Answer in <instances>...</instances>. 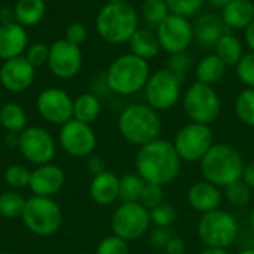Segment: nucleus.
Here are the masks:
<instances>
[{
	"label": "nucleus",
	"mask_w": 254,
	"mask_h": 254,
	"mask_svg": "<svg viewBox=\"0 0 254 254\" xmlns=\"http://www.w3.org/2000/svg\"><path fill=\"white\" fill-rule=\"evenodd\" d=\"M150 77V68L146 60L124 54L118 57L109 67L106 74L107 86L119 95H132L144 89Z\"/></svg>",
	"instance_id": "obj_5"
},
{
	"label": "nucleus",
	"mask_w": 254,
	"mask_h": 254,
	"mask_svg": "<svg viewBox=\"0 0 254 254\" xmlns=\"http://www.w3.org/2000/svg\"><path fill=\"white\" fill-rule=\"evenodd\" d=\"M58 140L63 150L74 158H88L97 146V137L91 125L76 119L61 125Z\"/></svg>",
	"instance_id": "obj_14"
},
{
	"label": "nucleus",
	"mask_w": 254,
	"mask_h": 254,
	"mask_svg": "<svg viewBox=\"0 0 254 254\" xmlns=\"http://www.w3.org/2000/svg\"><path fill=\"white\" fill-rule=\"evenodd\" d=\"M109 3H113V1H127V0H107Z\"/></svg>",
	"instance_id": "obj_53"
},
{
	"label": "nucleus",
	"mask_w": 254,
	"mask_h": 254,
	"mask_svg": "<svg viewBox=\"0 0 254 254\" xmlns=\"http://www.w3.org/2000/svg\"><path fill=\"white\" fill-rule=\"evenodd\" d=\"M246 42H247V46L254 52V19L246 28Z\"/></svg>",
	"instance_id": "obj_48"
},
{
	"label": "nucleus",
	"mask_w": 254,
	"mask_h": 254,
	"mask_svg": "<svg viewBox=\"0 0 254 254\" xmlns=\"http://www.w3.org/2000/svg\"><path fill=\"white\" fill-rule=\"evenodd\" d=\"M86 167H88V171L92 174V176H97V174H101L106 171V162L101 156L98 155H89L88 156V162H86Z\"/></svg>",
	"instance_id": "obj_45"
},
{
	"label": "nucleus",
	"mask_w": 254,
	"mask_h": 254,
	"mask_svg": "<svg viewBox=\"0 0 254 254\" xmlns=\"http://www.w3.org/2000/svg\"><path fill=\"white\" fill-rule=\"evenodd\" d=\"M228 33V28L220 15L208 12L196 18L193 24V39L202 46H216L219 39Z\"/></svg>",
	"instance_id": "obj_21"
},
{
	"label": "nucleus",
	"mask_w": 254,
	"mask_h": 254,
	"mask_svg": "<svg viewBox=\"0 0 254 254\" xmlns=\"http://www.w3.org/2000/svg\"><path fill=\"white\" fill-rule=\"evenodd\" d=\"M150 220L156 228H171V225L177 220V211L174 205L168 202H162L158 207L152 208L150 211Z\"/></svg>",
	"instance_id": "obj_36"
},
{
	"label": "nucleus",
	"mask_w": 254,
	"mask_h": 254,
	"mask_svg": "<svg viewBox=\"0 0 254 254\" xmlns=\"http://www.w3.org/2000/svg\"><path fill=\"white\" fill-rule=\"evenodd\" d=\"M213 7H216V9H223L228 3H231L232 0H207Z\"/></svg>",
	"instance_id": "obj_49"
},
{
	"label": "nucleus",
	"mask_w": 254,
	"mask_h": 254,
	"mask_svg": "<svg viewBox=\"0 0 254 254\" xmlns=\"http://www.w3.org/2000/svg\"><path fill=\"white\" fill-rule=\"evenodd\" d=\"M89 195L100 205H110L119 199V177L112 171H104L92 177Z\"/></svg>",
	"instance_id": "obj_22"
},
{
	"label": "nucleus",
	"mask_w": 254,
	"mask_h": 254,
	"mask_svg": "<svg viewBox=\"0 0 254 254\" xmlns=\"http://www.w3.org/2000/svg\"><path fill=\"white\" fill-rule=\"evenodd\" d=\"M82 51L80 46L60 39L49 46V60L48 65L52 74L60 79H71L82 68Z\"/></svg>",
	"instance_id": "obj_15"
},
{
	"label": "nucleus",
	"mask_w": 254,
	"mask_h": 254,
	"mask_svg": "<svg viewBox=\"0 0 254 254\" xmlns=\"http://www.w3.org/2000/svg\"><path fill=\"white\" fill-rule=\"evenodd\" d=\"M183 109L192 122L210 125L220 115V97L213 86L195 82L183 95Z\"/></svg>",
	"instance_id": "obj_8"
},
{
	"label": "nucleus",
	"mask_w": 254,
	"mask_h": 254,
	"mask_svg": "<svg viewBox=\"0 0 254 254\" xmlns=\"http://www.w3.org/2000/svg\"><path fill=\"white\" fill-rule=\"evenodd\" d=\"M34 68L24 55L6 60L0 67V83L10 92H22L31 86L36 76Z\"/></svg>",
	"instance_id": "obj_17"
},
{
	"label": "nucleus",
	"mask_w": 254,
	"mask_h": 254,
	"mask_svg": "<svg viewBox=\"0 0 254 254\" xmlns=\"http://www.w3.org/2000/svg\"><path fill=\"white\" fill-rule=\"evenodd\" d=\"M0 125L13 134H19L27 128L25 110L16 103H6L0 109Z\"/></svg>",
	"instance_id": "obj_28"
},
{
	"label": "nucleus",
	"mask_w": 254,
	"mask_h": 254,
	"mask_svg": "<svg viewBox=\"0 0 254 254\" xmlns=\"http://www.w3.org/2000/svg\"><path fill=\"white\" fill-rule=\"evenodd\" d=\"M183 162H196L204 158L213 143V131L210 125L190 122L179 129L173 141Z\"/></svg>",
	"instance_id": "obj_11"
},
{
	"label": "nucleus",
	"mask_w": 254,
	"mask_h": 254,
	"mask_svg": "<svg viewBox=\"0 0 254 254\" xmlns=\"http://www.w3.org/2000/svg\"><path fill=\"white\" fill-rule=\"evenodd\" d=\"M25 201L22 195L13 190L0 193V216L4 219H19L22 216Z\"/></svg>",
	"instance_id": "obj_31"
},
{
	"label": "nucleus",
	"mask_w": 254,
	"mask_h": 254,
	"mask_svg": "<svg viewBox=\"0 0 254 254\" xmlns=\"http://www.w3.org/2000/svg\"><path fill=\"white\" fill-rule=\"evenodd\" d=\"M13 19L22 27H33L37 25L45 13H46V3L45 0H18L13 6Z\"/></svg>",
	"instance_id": "obj_24"
},
{
	"label": "nucleus",
	"mask_w": 254,
	"mask_h": 254,
	"mask_svg": "<svg viewBox=\"0 0 254 254\" xmlns=\"http://www.w3.org/2000/svg\"><path fill=\"white\" fill-rule=\"evenodd\" d=\"M173 237H174V234H173L171 228H156L155 226V229L149 235V241L155 249L164 250Z\"/></svg>",
	"instance_id": "obj_43"
},
{
	"label": "nucleus",
	"mask_w": 254,
	"mask_h": 254,
	"mask_svg": "<svg viewBox=\"0 0 254 254\" xmlns=\"http://www.w3.org/2000/svg\"><path fill=\"white\" fill-rule=\"evenodd\" d=\"M238 254H254V249H246V250L240 252Z\"/></svg>",
	"instance_id": "obj_51"
},
{
	"label": "nucleus",
	"mask_w": 254,
	"mask_h": 254,
	"mask_svg": "<svg viewBox=\"0 0 254 254\" xmlns=\"http://www.w3.org/2000/svg\"><path fill=\"white\" fill-rule=\"evenodd\" d=\"M86 37H88V30L80 22H73L65 28V37L64 39L77 45V46H80L86 40Z\"/></svg>",
	"instance_id": "obj_44"
},
{
	"label": "nucleus",
	"mask_w": 254,
	"mask_h": 254,
	"mask_svg": "<svg viewBox=\"0 0 254 254\" xmlns=\"http://www.w3.org/2000/svg\"><path fill=\"white\" fill-rule=\"evenodd\" d=\"M18 149L21 155L34 165L49 164L55 156V141L42 127H28L19 132Z\"/></svg>",
	"instance_id": "obj_13"
},
{
	"label": "nucleus",
	"mask_w": 254,
	"mask_h": 254,
	"mask_svg": "<svg viewBox=\"0 0 254 254\" xmlns=\"http://www.w3.org/2000/svg\"><path fill=\"white\" fill-rule=\"evenodd\" d=\"M146 182L138 174H125L119 179V199L122 202H138Z\"/></svg>",
	"instance_id": "obj_30"
},
{
	"label": "nucleus",
	"mask_w": 254,
	"mask_h": 254,
	"mask_svg": "<svg viewBox=\"0 0 254 254\" xmlns=\"http://www.w3.org/2000/svg\"><path fill=\"white\" fill-rule=\"evenodd\" d=\"M150 225V213L140 202H122L115 210L110 220L113 235L125 240L127 243L146 235Z\"/></svg>",
	"instance_id": "obj_9"
},
{
	"label": "nucleus",
	"mask_w": 254,
	"mask_h": 254,
	"mask_svg": "<svg viewBox=\"0 0 254 254\" xmlns=\"http://www.w3.org/2000/svg\"><path fill=\"white\" fill-rule=\"evenodd\" d=\"M226 28L246 30L254 19V3L252 0H232L220 13Z\"/></svg>",
	"instance_id": "obj_23"
},
{
	"label": "nucleus",
	"mask_w": 254,
	"mask_h": 254,
	"mask_svg": "<svg viewBox=\"0 0 254 254\" xmlns=\"http://www.w3.org/2000/svg\"><path fill=\"white\" fill-rule=\"evenodd\" d=\"M144 95L147 104L156 112L170 110L180 100L182 80L171 70L161 68L150 74L144 86Z\"/></svg>",
	"instance_id": "obj_10"
},
{
	"label": "nucleus",
	"mask_w": 254,
	"mask_h": 254,
	"mask_svg": "<svg viewBox=\"0 0 254 254\" xmlns=\"http://www.w3.org/2000/svg\"><path fill=\"white\" fill-rule=\"evenodd\" d=\"M39 115L49 124L63 125L73 119V100L60 88L42 91L36 101Z\"/></svg>",
	"instance_id": "obj_16"
},
{
	"label": "nucleus",
	"mask_w": 254,
	"mask_h": 254,
	"mask_svg": "<svg viewBox=\"0 0 254 254\" xmlns=\"http://www.w3.org/2000/svg\"><path fill=\"white\" fill-rule=\"evenodd\" d=\"M199 164L204 180L219 188H226L243 179L246 168L243 155L226 143H214Z\"/></svg>",
	"instance_id": "obj_2"
},
{
	"label": "nucleus",
	"mask_w": 254,
	"mask_h": 254,
	"mask_svg": "<svg viewBox=\"0 0 254 254\" xmlns=\"http://www.w3.org/2000/svg\"><path fill=\"white\" fill-rule=\"evenodd\" d=\"M118 129L128 143L141 147L159 138L161 118L149 104H132L119 115Z\"/></svg>",
	"instance_id": "obj_4"
},
{
	"label": "nucleus",
	"mask_w": 254,
	"mask_h": 254,
	"mask_svg": "<svg viewBox=\"0 0 254 254\" xmlns=\"http://www.w3.org/2000/svg\"><path fill=\"white\" fill-rule=\"evenodd\" d=\"M28 48L25 27L18 22H3L0 25V58L3 61L21 57Z\"/></svg>",
	"instance_id": "obj_20"
},
{
	"label": "nucleus",
	"mask_w": 254,
	"mask_h": 254,
	"mask_svg": "<svg viewBox=\"0 0 254 254\" xmlns=\"http://www.w3.org/2000/svg\"><path fill=\"white\" fill-rule=\"evenodd\" d=\"M238 232L237 219L220 208L202 214L198 222V235L205 247L228 249L235 243Z\"/></svg>",
	"instance_id": "obj_7"
},
{
	"label": "nucleus",
	"mask_w": 254,
	"mask_h": 254,
	"mask_svg": "<svg viewBox=\"0 0 254 254\" xmlns=\"http://www.w3.org/2000/svg\"><path fill=\"white\" fill-rule=\"evenodd\" d=\"M243 180L254 190V161L250 162L249 165H246L244 174H243Z\"/></svg>",
	"instance_id": "obj_47"
},
{
	"label": "nucleus",
	"mask_w": 254,
	"mask_h": 254,
	"mask_svg": "<svg viewBox=\"0 0 254 254\" xmlns=\"http://www.w3.org/2000/svg\"><path fill=\"white\" fill-rule=\"evenodd\" d=\"M101 112L100 100L94 94H82L73 100V119L83 124L94 122Z\"/></svg>",
	"instance_id": "obj_29"
},
{
	"label": "nucleus",
	"mask_w": 254,
	"mask_h": 254,
	"mask_svg": "<svg viewBox=\"0 0 254 254\" xmlns=\"http://www.w3.org/2000/svg\"><path fill=\"white\" fill-rule=\"evenodd\" d=\"M165 254H185L186 252V243L180 238V237H173L170 240V243L167 244V247L164 249Z\"/></svg>",
	"instance_id": "obj_46"
},
{
	"label": "nucleus",
	"mask_w": 254,
	"mask_h": 254,
	"mask_svg": "<svg viewBox=\"0 0 254 254\" xmlns=\"http://www.w3.org/2000/svg\"><path fill=\"white\" fill-rule=\"evenodd\" d=\"M161 49L171 54L185 52L193 40V24L189 18L170 13L156 30Z\"/></svg>",
	"instance_id": "obj_12"
},
{
	"label": "nucleus",
	"mask_w": 254,
	"mask_h": 254,
	"mask_svg": "<svg viewBox=\"0 0 254 254\" xmlns=\"http://www.w3.org/2000/svg\"><path fill=\"white\" fill-rule=\"evenodd\" d=\"M235 113L247 127H254V88H246L235 100Z\"/></svg>",
	"instance_id": "obj_32"
},
{
	"label": "nucleus",
	"mask_w": 254,
	"mask_h": 254,
	"mask_svg": "<svg viewBox=\"0 0 254 254\" xmlns=\"http://www.w3.org/2000/svg\"><path fill=\"white\" fill-rule=\"evenodd\" d=\"M4 182L7 186L13 188V189H22V188H28L30 185V179H31V171L24 167V165H9L4 170Z\"/></svg>",
	"instance_id": "obj_35"
},
{
	"label": "nucleus",
	"mask_w": 254,
	"mask_h": 254,
	"mask_svg": "<svg viewBox=\"0 0 254 254\" xmlns=\"http://www.w3.org/2000/svg\"><path fill=\"white\" fill-rule=\"evenodd\" d=\"M225 192H223V196L226 198L228 202H231L232 205L235 207H243V205H247L252 199V188L243 180H237L231 185H228L226 188H223Z\"/></svg>",
	"instance_id": "obj_33"
},
{
	"label": "nucleus",
	"mask_w": 254,
	"mask_h": 254,
	"mask_svg": "<svg viewBox=\"0 0 254 254\" xmlns=\"http://www.w3.org/2000/svg\"><path fill=\"white\" fill-rule=\"evenodd\" d=\"M128 43H129L131 54H134V55H137L146 61L156 58L159 51H161L158 36L155 33L143 30V28H138L132 34V37L129 39Z\"/></svg>",
	"instance_id": "obj_25"
},
{
	"label": "nucleus",
	"mask_w": 254,
	"mask_h": 254,
	"mask_svg": "<svg viewBox=\"0 0 254 254\" xmlns=\"http://www.w3.org/2000/svg\"><path fill=\"white\" fill-rule=\"evenodd\" d=\"M226 67L228 65L216 54H210L199 60L195 68V74L198 82L213 86L214 83L223 79L226 73Z\"/></svg>",
	"instance_id": "obj_26"
},
{
	"label": "nucleus",
	"mask_w": 254,
	"mask_h": 254,
	"mask_svg": "<svg viewBox=\"0 0 254 254\" xmlns=\"http://www.w3.org/2000/svg\"><path fill=\"white\" fill-rule=\"evenodd\" d=\"M95 28L103 40L121 45L129 42L138 30V15L127 1H107L97 13Z\"/></svg>",
	"instance_id": "obj_3"
},
{
	"label": "nucleus",
	"mask_w": 254,
	"mask_h": 254,
	"mask_svg": "<svg viewBox=\"0 0 254 254\" xmlns=\"http://www.w3.org/2000/svg\"><path fill=\"white\" fill-rule=\"evenodd\" d=\"M222 201H223V193L220 192V188L207 180L196 182L195 185L190 186L188 192L189 205L201 214L219 210Z\"/></svg>",
	"instance_id": "obj_19"
},
{
	"label": "nucleus",
	"mask_w": 254,
	"mask_h": 254,
	"mask_svg": "<svg viewBox=\"0 0 254 254\" xmlns=\"http://www.w3.org/2000/svg\"><path fill=\"white\" fill-rule=\"evenodd\" d=\"M182 162L171 141L156 138L138 149L135 170L146 183L167 186L177 179Z\"/></svg>",
	"instance_id": "obj_1"
},
{
	"label": "nucleus",
	"mask_w": 254,
	"mask_h": 254,
	"mask_svg": "<svg viewBox=\"0 0 254 254\" xmlns=\"http://www.w3.org/2000/svg\"><path fill=\"white\" fill-rule=\"evenodd\" d=\"M199 254H229L226 249H213V247H207L205 250H202Z\"/></svg>",
	"instance_id": "obj_50"
},
{
	"label": "nucleus",
	"mask_w": 254,
	"mask_h": 254,
	"mask_svg": "<svg viewBox=\"0 0 254 254\" xmlns=\"http://www.w3.org/2000/svg\"><path fill=\"white\" fill-rule=\"evenodd\" d=\"M95 254H129V247L125 240L116 235H110L97 244Z\"/></svg>",
	"instance_id": "obj_38"
},
{
	"label": "nucleus",
	"mask_w": 254,
	"mask_h": 254,
	"mask_svg": "<svg viewBox=\"0 0 254 254\" xmlns=\"http://www.w3.org/2000/svg\"><path fill=\"white\" fill-rule=\"evenodd\" d=\"M143 207H146L149 211L159 204L164 202V186L155 185V183H146L141 198L138 201Z\"/></svg>",
	"instance_id": "obj_39"
},
{
	"label": "nucleus",
	"mask_w": 254,
	"mask_h": 254,
	"mask_svg": "<svg viewBox=\"0 0 254 254\" xmlns=\"http://www.w3.org/2000/svg\"><path fill=\"white\" fill-rule=\"evenodd\" d=\"M0 254H16V253H10V252H3V253Z\"/></svg>",
	"instance_id": "obj_54"
},
{
	"label": "nucleus",
	"mask_w": 254,
	"mask_h": 254,
	"mask_svg": "<svg viewBox=\"0 0 254 254\" xmlns=\"http://www.w3.org/2000/svg\"><path fill=\"white\" fill-rule=\"evenodd\" d=\"M192 67V57L185 51V52H179V54H171L170 60H168V70H171L174 74H177L180 77V80L185 79L186 73L190 70Z\"/></svg>",
	"instance_id": "obj_41"
},
{
	"label": "nucleus",
	"mask_w": 254,
	"mask_h": 254,
	"mask_svg": "<svg viewBox=\"0 0 254 254\" xmlns=\"http://www.w3.org/2000/svg\"><path fill=\"white\" fill-rule=\"evenodd\" d=\"M143 16L147 22L159 25L171 12L165 0H143Z\"/></svg>",
	"instance_id": "obj_34"
},
{
	"label": "nucleus",
	"mask_w": 254,
	"mask_h": 254,
	"mask_svg": "<svg viewBox=\"0 0 254 254\" xmlns=\"http://www.w3.org/2000/svg\"><path fill=\"white\" fill-rule=\"evenodd\" d=\"M250 225H252V229L254 231V210L252 211V214H250Z\"/></svg>",
	"instance_id": "obj_52"
},
{
	"label": "nucleus",
	"mask_w": 254,
	"mask_h": 254,
	"mask_svg": "<svg viewBox=\"0 0 254 254\" xmlns=\"http://www.w3.org/2000/svg\"><path fill=\"white\" fill-rule=\"evenodd\" d=\"M237 67V76L247 88H254V52L243 55Z\"/></svg>",
	"instance_id": "obj_40"
},
{
	"label": "nucleus",
	"mask_w": 254,
	"mask_h": 254,
	"mask_svg": "<svg viewBox=\"0 0 254 254\" xmlns=\"http://www.w3.org/2000/svg\"><path fill=\"white\" fill-rule=\"evenodd\" d=\"M65 182V176L61 167L55 164H45V165H37L36 170L31 171V179H30V190L36 196H52L58 193Z\"/></svg>",
	"instance_id": "obj_18"
},
{
	"label": "nucleus",
	"mask_w": 254,
	"mask_h": 254,
	"mask_svg": "<svg viewBox=\"0 0 254 254\" xmlns=\"http://www.w3.org/2000/svg\"><path fill=\"white\" fill-rule=\"evenodd\" d=\"M214 54L229 67L237 65L243 58V43L231 33H225L214 46Z\"/></svg>",
	"instance_id": "obj_27"
},
{
	"label": "nucleus",
	"mask_w": 254,
	"mask_h": 254,
	"mask_svg": "<svg viewBox=\"0 0 254 254\" xmlns=\"http://www.w3.org/2000/svg\"><path fill=\"white\" fill-rule=\"evenodd\" d=\"M24 57L28 60V63L33 67H40L43 64H48V60H49V46H46L45 43H40V42L31 43V45H28Z\"/></svg>",
	"instance_id": "obj_42"
},
{
	"label": "nucleus",
	"mask_w": 254,
	"mask_h": 254,
	"mask_svg": "<svg viewBox=\"0 0 254 254\" xmlns=\"http://www.w3.org/2000/svg\"><path fill=\"white\" fill-rule=\"evenodd\" d=\"M165 1L171 13L189 18L196 15L202 9L207 0H165Z\"/></svg>",
	"instance_id": "obj_37"
},
{
	"label": "nucleus",
	"mask_w": 254,
	"mask_h": 254,
	"mask_svg": "<svg viewBox=\"0 0 254 254\" xmlns=\"http://www.w3.org/2000/svg\"><path fill=\"white\" fill-rule=\"evenodd\" d=\"M30 232L39 237H51L58 232L63 223V211L58 202L49 196H31L25 201L21 216Z\"/></svg>",
	"instance_id": "obj_6"
}]
</instances>
